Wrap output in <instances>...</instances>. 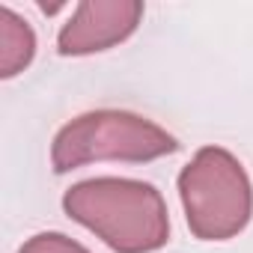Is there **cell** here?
<instances>
[{
    "label": "cell",
    "mask_w": 253,
    "mask_h": 253,
    "mask_svg": "<svg viewBox=\"0 0 253 253\" xmlns=\"http://www.w3.org/2000/svg\"><path fill=\"white\" fill-rule=\"evenodd\" d=\"M63 209L116 253H155L170 241L167 203L155 185L140 179H84L63 194Z\"/></svg>",
    "instance_id": "cell-1"
},
{
    "label": "cell",
    "mask_w": 253,
    "mask_h": 253,
    "mask_svg": "<svg viewBox=\"0 0 253 253\" xmlns=\"http://www.w3.org/2000/svg\"><path fill=\"white\" fill-rule=\"evenodd\" d=\"M179 140L158 122L131 110H89L69 119L51 143L54 173H72L92 161H155L173 155Z\"/></svg>",
    "instance_id": "cell-2"
},
{
    "label": "cell",
    "mask_w": 253,
    "mask_h": 253,
    "mask_svg": "<svg viewBox=\"0 0 253 253\" xmlns=\"http://www.w3.org/2000/svg\"><path fill=\"white\" fill-rule=\"evenodd\" d=\"M185 220L200 241H229L253 217V185L223 146H203L179 173Z\"/></svg>",
    "instance_id": "cell-3"
},
{
    "label": "cell",
    "mask_w": 253,
    "mask_h": 253,
    "mask_svg": "<svg viewBox=\"0 0 253 253\" xmlns=\"http://www.w3.org/2000/svg\"><path fill=\"white\" fill-rule=\"evenodd\" d=\"M143 18L140 0H84L57 33L63 57H86L125 42Z\"/></svg>",
    "instance_id": "cell-4"
},
{
    "label": "cell",
    "mask_w": 253,
    "mask_h": 253,
    "mask_svg": "<svg viewBox=\"0 0 253 253\" xmlns=\"http://www.w3.org/2000/svg\"><path fill=\"white\" fill-rule=\"evenodd\" d=\"M33 57H36L33 27L9 6H0V78H15L33 63Z\"/></svg>",
    "instance_id": "cell-5"
},
{
    "label": "cell",
    "mask_w": 253,
    "mask_h": 253,
    "mask_svg": "<svg viewBox=\"0 0 253 253\" xmlns=\"http://www.w3.org/2000/svg\"><path fill=\"white\" fill-rule=\"evenodd\" d=\"M18 253H89V250L63 232H36L18 247Z\"/></svg>",
    "instance_id": "cell-6"
}]
</instances>
